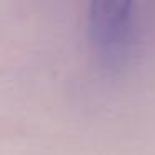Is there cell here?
<instances>
[{
  "label": "cell",
  "mask_w": 155,
  "mask_h": 155,
  "mask_svg": "<svg viewBox=\"0 0 155 155\" xmlns=\"http://www.w3.org/2000/svg\"><path fill=\"white\" fill-rule=\"evenodd\" d=\"M88 32L102 60L120 65L128 58L135 38V14L128 0H97L88 7Z\"/></svg>",
  "instance_id": "cell-1"
}]
</instances>
